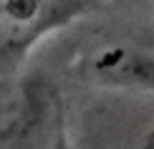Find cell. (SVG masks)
Wrapping results in <instances>:
<instances>
[{"label":"cell","mask_w":154,"mask_h":149,"mask_svg":"<svg viewBox=\"0 0 154 149\" xmlns=\"http://www.w3.org/2000/svg\"><path fill=\"white\" fill-rule=\"evenodd\" d=\"M35 126V101L18 88L0 86V149H33Z\"/></svg>","instance_id":"obj_1"},{"label":"cell","mask_w":154,"mask_h":149,"mask_svg":"<svg viewBox=\"0 0 154 149\" xmlns=\"http://www.w3.org/2000/svg\"><path fill=\"white\" fill-rule=\"evenodd\" d=\"M58 0H0V38L23 41L41 30L48 20L51 5Z\"/></svg>","instance_id":"obj_2"},{"label":"cell","mask_w":154,"mask_h":149,"mask_svg":"<svg viewBox=\"0 0 154 149\" xmlns=\"http://www.w3.org/2000/svg\"><path fill=\"white\" fill-rule=\"evenodd\" d=\"M104 149H154V119H137L129 129L121 126V132H114L104 141Z\"/></svg>","instance_id":"obj_3"}]
</instances>
